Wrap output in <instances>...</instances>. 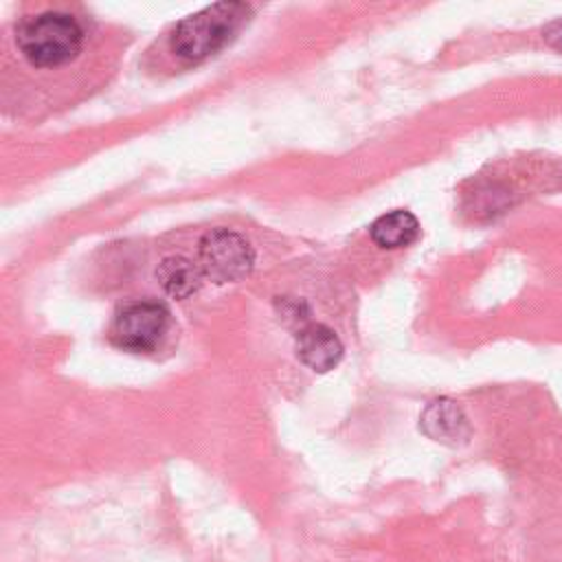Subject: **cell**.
<instances>
[{
    "mask_svg": "<svg viewBox=\"0 0 562 562\" xmlns=\"http://www.w3.org/2000/svg\"><path fill=\"white\" fill-rule=\"evenodd\" d=\"M419 428L426 437L443 446H461L470 439L468 417L450 397L432 400L419 417Z\"/></svg>",
    "mask_w": 562,
    "mask_h": 562,
    "instance_id": "5b68a950",
    "label": "cell"
},
{
    "mask_svg": "<svg viewBox=\"0 0 562 562\" xmlns=\"http://www.w3.org/2000/svg\"><path fill=\"white\" fill-rule=\"evenodd\" d=\"M156 279L165 294L171 299H189L202 285V272L198 263L180 255L165 257L156 268Z\"/></svg>",
    "mask_w": 562,
    "mask_h": 562,
    "instance_id": "ba28073f",
    "label": "cell"
},
{
    "mask_svg": "<svg viewBox=\"0 0 562 562\" xmlns=\"http://www.w3.org/2000/svg\"><path fill=\"white\" fill-rule=\"evenodd\" d=\"M544 40L549 46L562 50V20H558L544 29Z\"/></svg>",
    "mask_w": 562,
    "mask_h": 562,
    "instance_id": "9c48e42d",
    "label": "cell"
},
{
    "mask_svg": "<svg viewBox=\"0 0 562 562\" xmlns=\"http://www.w3.org/2000/svg\"><path fill=\"white\" fill-rule=\"evenodd\" d=\"M371 241L380 248L395 250L411 246L419 237V222L417 217L406 209H393L378 220H373L369 228Z\"/></svg>",
    "mask_w": 562,
    "mask_h": 562,
    "instance_id": "52a82bcc",
    "label": "cell"
},
{
    "mask_svg": "<svg viewBox=\"0 0 562 562\" xmlns=\"http://www.w3.org/2000/svg\"><path fill=\"white\" fill-rule=\"evenodd\" d=\"M250 7L244 2H215L182 18L169 33V50L184 64H200L233 42Z\"/></svg>",
    "mask_w": 562,
    "mask_h": 562,
    "instance_id": "7a4b0ae2",
    "label": "cell"
},
{
    "mask_svg": "<svg viewBox=\"0 0 562 562\" xmlns=\"http://www.w3.org/2000/svg\"><path fill=\"white\" fill-rule=\"evenodd\" d=\"M296 356L312 371L325 373L342 358V342L334 329L323 323L303 325L296 334Z\"/></svg>",
    "mask_w": 562,
    "mask_h": 562,
    "instance_id": "8992f818",
    "label": "cell"
},
{
    "mask_svg": "<svg viewBox=\"0 0 562 562\" xmlns=\"http://www.w3.org/2000/svg\"><path fill=\"white\" fill-rule=\"evenodd\" d=\"M198 268L204 279L231 283L244 279L255 263L250 241L231 228H213L198 241Z\"/></svg>",
    "mask_w": 562,
    "mask_h": 562,
    "instance_id": "3957f363",
    "label": "cell"
},
{
    "mask_svg": "<svg viewBox=\"0 0 562 562\" xmlns=\"http://www.w3.org/2000/svg\"><path fill=\"white\" fill-rule=\"evenodd\" d=\"M15 46L33 68H61L79 57L86 42L81 22L64 11H42L15 26Z\"/></svg>",
    "mask_w": 562,
    "mask_h": 562,
    "instance_id": "6da1fadb",
    "label": "cell"
},
{
    "mask_svg": "<svg viewBox=\"0 0 562 562\" xmlns=\"http://www.w3.org/2000/svg\"><path fill=\"white\" fill-rule=\"evenodd\" d=\"M169 327V310L160 301H132L123 305L112 323L110 338L132 353H149Z\"/></svg>",
    "mask_w": 562,
    "mask_h": 562,
    "instance_id": "277c9868",
    "label": "cell"
}]
</instances>
